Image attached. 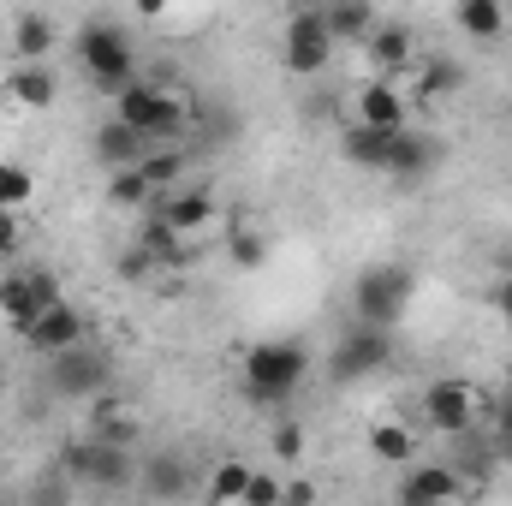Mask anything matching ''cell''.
I'll return each instance as SVG.
<instances>
[{"instance_id":"cell-12","label":"cell","mask_w":512,"mask_h":506,"mask_svg":"<svg viewBox=\"0 0 512 506\" xmlns=\"http://www.w3.org/2000/svg\"><path fill=\"white\" fill-rule=\"evenodd\" d=\"M435 161H441V137L435 131H417L405 126L393 137V155H387V173L399 179V185H417V179H429L435 173Z\"/></svg>"},{"instance_id":"cell-17","label":"cell","mask_w":512,"mask_h":506,"mask_svg":"<svg viewBox=\"0 0 512 506\" xmlns=\"http://www.w3.org/2000/svg\"><path fill=\"white\" fill-rule=\"evenodd\" d=\"M155 143H143L131 126H120V120H108V126L96 131V161L108 167V173H126V167H143V155H149Z\"/></svg>"},{"instance_id":"cell-25","label":"cell","mask_w":512,"mask_h":506,"mask_svg":"<svg viewBox=\"0 0 512 506\" xmlns=\"http://www.w3.org/2000/svg\"><path fill=\"white\" fill-rule=\"evenodd\" d=\"M251 471H256V465H245V459H221V465L209 471V501L239 506V501H245V483H251Z\"/></svg>"},{"instance_id":"cell-26","label":"cell","mask_w":512,"mask_h":506,"mask_svg":"<svg viewBox=\"0 0 512 506\" xmlns=\"http://www.w3.org/2000/svg\"><path fill=\"white\" fill-rule=\"evenodd\" d=\"M137 173L149 179V191H155V197H167V191L179 185V173H185V155H179V149H149Z\"/></svg>"},{"instance_id":"cell-2","label":"cell","mask_w":512,"mask_h":506,"mask_svg":"<svg viewBox=\"0 0 512 506\" xmlns=\"http://www.w3.org/2000/svg\"><path fill=\"white\" fill-rule=\"evenodd\" d=\"M185 114H191V96L185 90H161V84H126L114 96V120L131 126L143 143H173L185 131Z\"/></svg>"},{"instance_id":"cell-4","label":"cell","mask_w":512,"mask_h":506,"mask_svg":"<svg viewBox=\"0 0 512 506\" xmlns=\"http://www.w3.org/2000/svg\"><path fill=\"white\" fill-rule=\"evenodd\" d=\"M78 60H84V72H90L108 96H120L126 84H137V48H131V36L114 18H96V24L78 30Z\"/></svg>"},{"instance_id":"cell-36","label":"cell","mask_w":512,"mask_h":506,"mask_svg":"<svg viewBox=\"0 0 512 506\" xmlns=\"http://www.w3.org/2000/svg\"><path fill=\"white\" fill-rule=\"evenodd\" d=\"M286 506H316V489L310 483H286Z\"/></svg>"},{"instance_id":"cell-20","label":"cell","mask_w":512,"mask_h":506,"mask_svg":"<svg viewBox=\"0 0 512 506\" xmlns=\"http://www.w3.org/2000/svg\"><path fill=\"white\" fill-rule=\"evenodd\" d=\"M393 137H399V131L346 126V137H340V149H346V161H352V167H376V173H387V155H393Z\"/></svg>"},{"instance_id":"cell-19","label":"cell","mask_w":512,"mask_h":506,"mask_svg":"<svg viewBox=\"0 0 512 506\" xmlns=\"http://www.w3.org/2000/svg\"><path fill=\"white\" fill-rule=\"evenodd\" d=\"M322 18H328L334 48H340V42H370V36H376V6H370V0H340V6H322Z\"/></svg>"},{"instance_id":"cell-16","label":"cell","mask_w":512,"mask_h":506,"mask_svg":"<svg viewBox=\"0 0 512 506\" xmlns=\"http://www.w3.org/2000/svg\"><path fill=\"white\" fill-rule=\"evenodd\" d=\"M364 48H370V60H376V78H387V84H399V72L417 60L411 24H376V36H370Z\"/></svg>"},{"instance_id":"cell-32","label":"cell","mask_w":512,"mask_h":506,"mask_svg":"<svg viewBox=\"0 0 512 506\" xmlns=\"http://www.w3.org/2000/svg\"><path fill=\"white\" fill-rule=\"evenodd\" d=\"M137 251H149V256H155V268H161V256H179V251H185V239H179V233H167L161 221H149V227H143V239H137Z\"/></svg>"},{"instance_id":"cell-15","label":"cell","mask_w":512,"mask_h":506,"mask_svg":"<svg viewBox=\"0 0 512 506\" xmlns=\"http://www.w3.org/2000/svg\"><path fill=\"white\" fill-rule=\"evenodd\" d=\"M149 209H155V221H161L167 233L191 239V233H203V227L215 221V191H167V197H155Z\"/></svg>"},{"instance_id":"cell-10","label":"cell","mask_w":512,"mask_h":506,"mask_svg":"<svg viewBox=\"0 0 512 506\" xmlns=\"http://www.w3.org/2000/svg\"><path fill=\"white\" fill-rule=\"evenodd\" d=\"M84 334H90L84 310H78V304H54V310L24 334V346H30V352H42V358H66V352H78V346H84Z\"/></svg>"},{"instance_id":"cell-24","label":"cell","mask_w":512,"mask_h":506,"mask_svg":"<svg viewBox=\"0 0 512 506\" xmlns=\"http://www.w3.org/2000/svg\"><path fill=\"white\" fill-rule=\"evenodd\" d=\"M90 441H102V447H131V441H137V417L120 411L114 399H102V405H96V435H90Z\"/></svg>"},{"instance_id":"cell-6","label":"cell","mask_w":512,"mask_h":506,"mask_svg":"<svg viewBox=\"0 0 512 506\" xmlns=\"http://www.w3.org/2000/svg\"><path fill=\"white\" fill-rule=\"evenodd\" d=\"M286 72H298V78H316L328 60H334V36H328V18H322V6H304V12H292L286 18Z\"/></svg>"},{"instance_id":"cell-7","label":"cell","mask_w":512,"mask_h":506,"mask_svg":"<svg viewBox=\"0 0 512 506\" xmlns=\"http://www.w3.org/2000/svg\"><path fill=\"white\" fill-rule=\"evenodd\" d=\"M387 364H393V334L358 328V322L340 334V346H334V358H328L334 381H364V376H376V370H387Z\"/></svg>"},{"instance_id":"cell-33","label":"cell","mask_w":512,"mask_h":506,"mask_svg":"<svg viewBox=\"0 0 512 506\" xmlns=\"http://www.w3.org/2000/svg\"><path fill=\"white\" fill-rule=\"evenodd\" d=\"M274 459L280 465H298L304 459V423H280L274 429Z\"/></svg>"},{"instance_id":"cell-29","label":"cell","mask_w":512,"mask_h":506,"mask_svg":"<svg viewBox=\"0 0 512 506\" xmlns=\"http://www.w3.org/2000/svg\"><path fill=\"white\" fill-rule=\"evenodd\" d=\"M30 191H36L30 167H18V161H0V215H18V209L30 203Z\"/></svg>"},{"instance_id":"cell-21","label":"cell","mask_w":512,"mask_h":506,"mask_svg":"<svg viewBox=\"0 0 512 506\" xmlns=\"http://www.w3.org/2000/svg\"><path fill=\"white\" fill-rule=\"evenodd\" d=\"M453 24L471 36V42H495L507 30V6L501 0H459L453 6Z\"/></svg>"},{"instance_id":"cell-38","label":"cell","mask_w":512,"mask_h":506,"mask_svg":"<svg viewBox=\"0 0 512 506\" xmlns=\"http://www.w3.org/2000/svg\"><path fill=\"white\" fill-rule=\"evenodd\" d=\"M0 381H6V364H0Z\"/></svg>"},{"instance_id":"cell-11","label":"cell","mask_w":512,"mask_h":506,"mask_svg":"<svg viewBox=\"0 0 512 506\" xmlns=\"http://www.w3.org/2000/svg\"><path fill=\"white\" fill-rule=\"evenodd\" d=\"M108 381H114V364H108L102 352H90V346L54 358V393H60V399H90V393H102Z\"/></svg>"},{"instance_id":"cell-27","label":"cell","mask_w":512,"mask_h":506,"mask_svg":"<svg viewBox=\"0 0 512 506\" xmlns=\"http://www.w3.org/2000/svg\"><path fill=\"white\" fill-rule=\"evenodd\" d=\"M108 203H114V209H149L155 191H149V179H143L137 167H126V173H108Z\"/></svg>"},{"instance_id":"cell-37","label":"cell","mask_w":512,"mask_h":506,"mask_svg":"<svg viewBox=\"0 0 512 506\" xmlns=\"http://www.w3.org/2000/svg\"><path fill=\"white\" fill-rule=\"evenodd\" d=\"M495 304H501V316H507V328H512V274L495 286Z\"/></svg>"},{"instance_id":"cell-30","label":"cell","mask_w":512,"mask_h":506,"mask_svg":"<svg viewBox=\"0 0 512 506\" xmlns=\"http://www.w3.org/2000/svg\"><path fill=\"white\" fill-rule=\"evenodd\" d=\"M149 495H161V501H179V495H191V477H185V465H179V459H155V465H149Z\"/></svg>"},{"instance_id":"cell-31","label":"cell","mask_w":512,"mask_h":506,"mask_svg":"<svg viewBox=\"0 0 512 506\" xmlns=\"http://www.w3.org/2000/svg\"><path fill=\"white\" fill-rule=\"evenodd\" d=\"M239 506H286V483H280V477H268V471H251L245 501H239Z\"/></svg>"},{"instance_id":"cell-23","label":"cell","mask_w":512,"mask_h":506,"mask_svg":"<svg viewBox=\"0 0 512 506\" xmlns=\"http://www.w3.org/2000/svg\"><path fill=\"white\" fill-rule=\"evenodd\" d=\"M370 453L382 465H411L417 459V435L405 423H370Z\"/></svg>"},{"instance_id":"cell-35","label":"cell","mask_w":512,"mask_h":506,"mask_svg":"<svg viewBox=\"0 0 512 506\" xmlns=\"http://www.w3.org/2000/svg\"><path fill=\"white\" fill-rule=\"evenodd\" d=\"M262 256H268V245H262L256 233H233V262H239V268H256Z\"/></svg>"},{"instance_id":"cell-22","label":"cell","mask_w":512,"mask_h":506,"mask_svg":"<svg viewBox=\"0 0 512 506\" xmlns=\"http://www.w3.org/2000/svg\"><path fill=\"white\" fill-rule=\"evenodd\" d=\"M6 96H12L18 108H48V102L60 96V84H54V72H48V66H12Z\"/></svg>"},{"instance_id":"cell-1","label":"cell","mask_w":512,"mask_h":506,"mask_svg":"<svg viewBox=\"0 0 512 506\" xmlns=\"http://www.w3.org/2000/svg\"><path fill=\"white\" fill-rule=\"evenodd\" d=\"M310 376V352L298 340H262L245 352V399L251 405H286Z\"/></svg>"},{"instance_id":"cell-14","label":"cell","mask_w":512,"mask_h":506,"mask_svg":"<svg viewBox=\"0 0 512 506\" xmlns=\"http://www.w3.org/2000/svg\"><path fill=\"white\" fill-rule=\"evenodd\" d=\"M465 489V477L453 465H411L399 477V506H453Z\"/></svg>"},{"instance_id":"cell-39","label":"cell","mask_w":512,"mask_h":506,"mask_svg":"<svg viewBox=\"0 0 512 506\" xmlns=\"http://www.w3.org/2000/svg\"><path fill=\"white\" fill-rule=\"evenodd\" d=\"M507 393H512V376H507Z\"/></svg>"},{"instance_id":"cell-3","label":"cell","mask_w":512,"mask_h":506,"mask_svg":"<svg viewBox=\"0 0 512 506\" xmlns=\"http://www.w3.org/2000/svg\"><path fill=\"white\" fill-rule=\"evenodd\" d=\"M411 268L405 262H370L358 280H352V316H358V328H393L405 310H411Z\"/></svg>"},{"instance_id":"cell-9","label":"cell","mask_w":512,"mask_h":506,"mask_svg":"<svg viewBox=\"0 0 512 506\" xmlns=\"http://www.w3.org/2000/svg\"><path fill=\"white\" fill-rule=\"evenodd\" d=\"M423 417H429V429H441V435H471L477 429V387L471 381H429V393H423Z\"/></svg>"},{"instance_id":"cell-5","label":"cell","mask_w":512,"mask_h":506,"mask_svg":"<svg viewBox=\"0 0 512 506\" xmlns=\"http://www.w3.org/2000/svg\"><path fill=\"white\" fill-rule=\"evenodd\" d=\"M54 304H66V298H60V280H54L48 268H18V274L0 280V316H6L18 334H30Z\"/></svg>"},{"instance_id":"cell-18","label":"cell","mask_w":512,"mask_h":506,"mask_svg":"<svg viewBox=\"0 0 512 506\" xmlns=\"http://www.w3.org/2000/svg\"><path fill=\"white\" fill-rule=\"evenodd\" d=\"M54 42H60V30H54L48 12H18L12 18V54H18V66H42Z\"/></svg>"},{"instance_id":"cell-13","label":"cell","mask_w":512,"mask_h":506,"mask_svg":"<svg viewBox=\"0 0 512 506\" xmlns=\"http://www.w3.org/2000/svg\"><path fill=\"white\" fill-rule=\"evenodd\" d=\"M358 126L405 131V126H411V96H405L399 84H387V78H370V84L358 90Z\"/></svg>"},{"instance_id":"cell-34","label":"cell","mask_w":512,"mask_h":506,"mask_svg":"<svg viewBox=\"0 0 512 506\" xmlns=\"http://www.w3.org/2000/svg\"><path fill=\"white\" fill-rule=\"evenodd\" d=\"M18 251H24V221L18 215H0V262H12Z\"/></svg>"},{"instance_id":"cell-8","label":"cell","mask_w":512,"mask_h":506,"mask_svg":"<svg viewBox=\"0 0 512 506\" xmlns=\"http://www.w3.org/2000/svg\"><path fill=\"white\" fill-rule=\"evenodd\" d=\"M66 477L90 483V489H131L137 483V465H131L126 447H102V441H78L66 453Z\"/></svg>"},{"instance_id":"cell-28","label":"cell","mask_w":512,"mask_h":506,"mask_svg":"<svg viewBox=\"0 0 512 506\" xmlns=\"http://www.w3.org/2000/svg\"><path fill=\"white\" fill-rule=\"evenodd\" d=\"M459 84H465L459 60H429V66H423V78H417V96H429V102H447Z\"/></svg>"}]
</instances>
